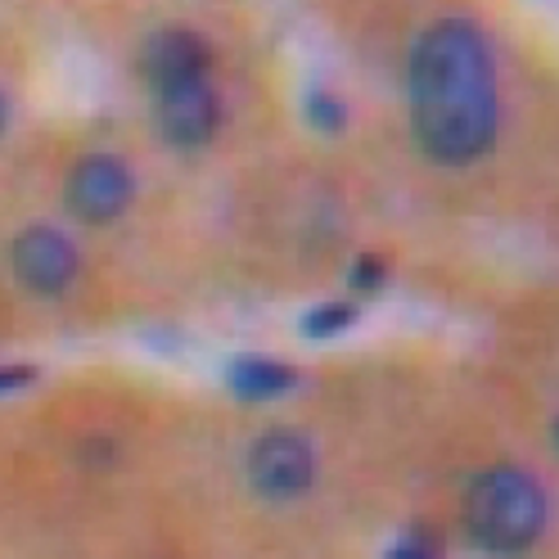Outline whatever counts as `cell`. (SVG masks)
I'll list each match as a JSON object with an SVG mask.
<instances>
[{
	"instance_id": "2",
	"label": "cell",
	"mask_w": 559,
	"mask_h": 559,
	"mask_svg": "<svg viewBox=\"0 0 559 559\" xmlns=\"http://www.w3.org/2000/svg\"><path fill=\"white\" fill-rule=\"evenodd\" d=\"M546 523V501L533 478L519 469H487L474 478L465 497V528L469 537L492 555H519L528 550Z\"/></svg>"
},
{
	"instance_id": "4",
	"label": "cell",
	"mask_w": 559,
	"mask_h": 559,
	"mask_svg": "<svg viewBox=\"0 0 559 559\" xmlns=\"http://www.w3.org/2000/svg\"><path fill=\"white\" fill-rule=\"evenodd\" d=\"M131 167L118 158V154H86L73 171H68V186H63V199H68V213L86 226H104L127 213L131 203Z\"/></svg>"
},
{
	"instance_id": "13",
	"label": "cell",
	"mask_w": 559,
	"mask_h": 559,
	"mask_svg": "<svg viewBox=\"0 0 559 559\" xmlns=\"http://www.w3.org/2000/svg\"><path fill=\"white\" fill-rule=\"evenodd\" d=\"M389 559H433V555L425 550V542H419V537H406V542H402V546H397Z\"/></svg>"
},
{
	"instance_id": "12",
	"label": "cell",
	"mask_w": 559,
	"mask_h": 559,
	"mask_svg": "<svg viewBox=\"0 0 559 559\" xmlns=\"http://www.w3.org/2000/svg\"><path fill=\"white\" fill-rule=\"evenodd\" d=\"M357 289H379V262L374 258L357 262Z\"/></svg>"
},
{
	"instance_id": "8",
	"label": "cell",
	"mask_w": 559,
	"mask_h": 559,
	"mask_svg": "<svg viewBox=\"0 0 559 559\" xmlns=\"http://www.w3.org/2000/svg\"><path fill=\"white\" fill-rule=\"evenodd\" d=\"M230 383H235V393L239 397H249V402H271L280 393H289L294 389V370L289 366H280V361H262V357H249V361H239L230 370Z\"/></svg>"
},
{
	"instance_id": "14",
	"label": "cell",
	"mask_w": 559,
	"mask_h": 559,
	"mask_svg": "<svg viewBox=\"0 0 559 559\" xmlns=\"http://www.w3.org/2000/svg\"><path fill=\"white\" fill-rule=\"evenodd\" d=\"M5 131H10V95L0 91V135H5Z\"/></svg>"
},
{
	"instance_id": "11",
	"label": "cell",
	"mask_w": 559,
	"mask_h": 559,
	"mask_svg": "<svg viewBox=\"0 0 559 559\" xmlns=\"http://www.w3.org/2000/svg\"><path fill=\"white\" fill-rule=\"evenodd\" d=\"M32 379H37V370H32V366H0V397L23 393Z\"/></svg>"
},
{
	"instance_id": "3",
	"label": "cell",
	"mask_w": 559,
	"mask_h": 559,
	"mask_svg": "<svg viewBox=\"0 0 559 559\" xmlns=\"http://www.w3.org/2000/svg\"><path fill=\"white\" fill-rule=\"evenodd\" d=\"M10 266H14V280L27 294L63 298L82 275V253L59 226L41 222V226L19 230V239L10 243Z\"/></svg>"
},
{
	"instance_id": "6",
	"label": "cell",
	"mask_w": 559,
	"mask_h": 559,
	"mask_svg": "<svg viewBox=\"0 0 559 559\" xmlns=\"http://www.w3.org/2000/svg\"><path fill=\"white\" fill-rule=\"evenodd\" d=\"M154 122H158L167 145L199 150L222 127V99H217L213 86H207V78L203 82H181V86L154 91Z\"/></svg>"
},
{
	"instance_id": "7",
	"label": "cell",
	"mask_w": 559,
	"mask_h": 559,
	"mask_svg": "<svg viewBox=\"0 0 559 559\" xmlns=\"http://www.w3.org/2000/svg\"><path fill=\"white\" fill-rule=\"evenodd\" d=\"M207 55L203 37H194L190 27H163L145 41V55H140V68H145L150 91H167L181 82H203L207 78Z\"/></svg>"
},
{
	"instance_id": "10",
	"label": "cell",
	"mask_w": 559,
	"mask_h": 559,
	"mask_svg": "<svg viewBox=\"0 0 559 559\" xmlns=\"http://www.w3.org/2000/svg\"><path fill=\"white\" fill-rule=\"evenodd\" d=\"M311 122L325 127V131H338L343 127V109L334 95H311Z\"/></svg>"
},
{
	"instance_id": "9",
	"label": "cell",
	"mask_w": 559,
	"mask_h": 559,
	"mask_svg": "<svg viewBox=\"0 0 559 559\" xmlns=\"http://www.w3.org/2000/svg\"><path fill=\"white\" fill-rule=\"evenodd\" d=\"M353 321H357V311H353V307H343V302H330V307L311 311V317L302 321V334H311V338H330V334L347 330Z\"/></svg>"
},
{
	"instance_id": "5",
	"label": "cell",
	"mask_w": 559,
	"mask_h": 559,
	"mask_svg": "<svg viewBox=\"0 0 559 559\" xmlns=\"http://www.w3.org/2000/svg\"><path fill=\"white\" fill-rule=\"evenodd\" d=\"M317 483V451L298 433H266L249 451V487L266 501H298Z\"/></svg>"
},
{
	"instance_id": "1",
	"label": "cell",
	"mask_w": 559,
	"mask_h": 559,
	"mask_svg": "<svg viewBox=\"0 0 559 559\" xmlns=\"http://www.w3.org/2000/svg\"><path fill=\"white\" fill-rule=\"evenodd\" d=\"M411 127L433 163H474L497 131V91L487 46L469 23H433L411 50L406 68Z\"/></svg>"
}]
</instances>
